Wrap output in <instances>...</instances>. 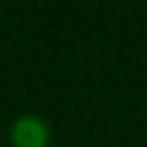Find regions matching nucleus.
Instances as JSON below:
<instances>
[{
  "instance_id": "f257e3e1",
  "label": "nucleus",
  "mask_w": 147,
  "mask_h": 147,
  "mask_svg": "<svg viewBox=\"0 0 147 147\" xmlns=\"http://www.w3.org/2000/svg\"><path fill=\"white\" fill-rule=\"evenodd\" d=\"M9 147H54L51 144V126L39 114H18L6 132Z\"/></svg>"
}]
</instances>
